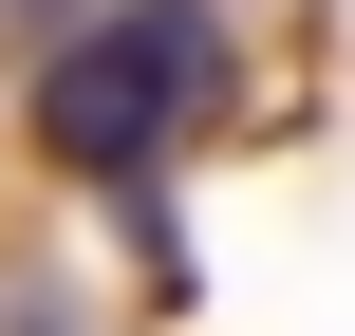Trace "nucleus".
Instances as JSON below:
<instances>
[{"instance_id":"nucleus-1","label":"nucleus","mask_w":355,"mask_h":336,"mask_svg":"<svg viewBox=\"0 0 355 336\" xmlns=\"http://www.w3.org/2000/svg\"><path fill=\"white\" fill-rule=\"evenodd\" d=\"M206 112H225V19H206V0H94V19L37 56V150L94 168V187H131V206H150V168H168Z\"/></svg>"},{"instance_id":"nucleus-2","label":"nucleus","mask_w":355,"mask_h":336,"mask_svg":"<svg viewBox=\"0 0 355 336\" xmlns=\"http://www.w3.org/2000/svg\"><path fill=\"white\" fill-rule=\"evenodd\" d=\"M0 336H75V299H56L37 262H19V281H0Z\"/></svg>"}]
</instances>
